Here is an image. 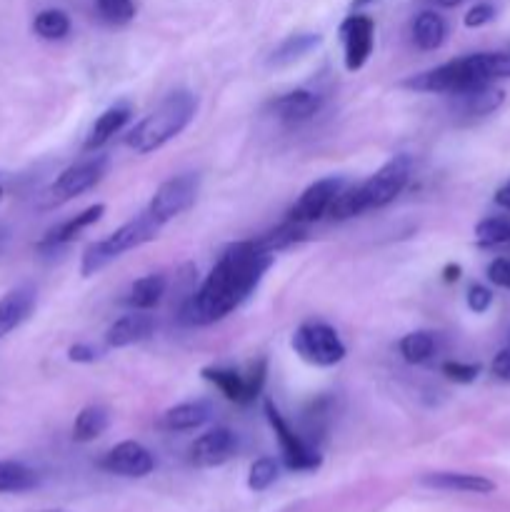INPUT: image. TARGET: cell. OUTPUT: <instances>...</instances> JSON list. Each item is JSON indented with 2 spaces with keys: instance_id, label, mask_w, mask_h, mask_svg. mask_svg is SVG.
I'll list each match as a JSON object with an SVG mask.
<instances>
[{
  "instance_id": "1",
  "label": "cell",
  "mask_w": 510,
  "mask_h": 512,
  "mask_svg": "<svg viewBox=\"0 0 510 512\" xmlns=\"http://www.w3.org/2000/svg\"><path fill=\"white\" fill-rule=\"evenodd\" d=\"M270 265H273V253L260 250L255 240L228 245L203 285L185 300L180 315L183 323L210 325L223 320L255 293Z\"/></svg>"
},
{
  "instance_id": "2",
  "label": "cell",
  "mask_w": 510,
  "mask_h": 512,
  "mask_svg": "<svg viewBox=\"0 0 510 512\" xmlns=\"http://www.w3.org/2000/svg\"><path fill=\"white\" fill-rule=\"evenodd\" d=\"M410 180V158L408 155H395L393 160L375 170L365 183L348 185L338 200L330 208V218L333 220H348L355 215H363L368 210L385 208L393 203L400 193L405 190Z\"/></svg>"
},
{
  "instance_id": "3",
  "label": "cell",
  "mask_w": 510,
  "mask_h": 512,
  "mask_svg": "<svg viewBox=\"0 0 510 512\" xmlns=\"http://www.w3.org/2000/svg\"><path fill=\"white\" fill-rule=\"evenodd\" d=\"M195 110H198L195 95L188 90H175L125 135V145L140 155L155 153L188 128L190 120L195 118Z\"/></svg>"
},
{
  "instance_id": "4",
  "label": "cell",
  "mask_w": 510,
  "mask_h": 512,
  "mask_svg": "<svg viewBox=\"0 0 510 512\" xmlns=\"http://www.w3.org/2000/svg\"><path fill=\"white\" fill-rule=\"evenodd\" d=\"M160 230H163V223L155 220L153 215H150V210H143V213L135 215L133 220L120 225V228L115 230V233H110L105 240H95V243H90L83 253L80 273H83L85 278H90V275L103 270L105 265L118 260L120 255L128 253V250H135L140 248V245L158 238Z\"/></svg>"
},
{
  "instance_id": "5",
  "label": "cell",
  "mask_w": 510,
  "mask_h": 512,
  "mask_svg": "<svg viewBox=\"0 0 510 512\" xmlns=\"http://www.w3.org/2000/svg\"><path fill=\"white\" fill-rule=\"evenodd\" d=\"M108 163V155H93V158L80 160V163L65 168L45 193V208H55V205H63L93 190L108 173Z\"/></svg>"
},
{
  "instance_id": "6",
  "label": "cell",
  "mask_w": 510,
  "mask_h": 512,
  "mask_svg": "<svg viewBox=\"0 0 510 512\" xmlns=\"http://www.w3.org/2000/svg\"><path fill=\"white\" fill-rule=\"evenodd\" d=\"M293 350L310 365L330 368L345 358V345L328 323H303L293 333Z\"/></svg>"
},
{
  "instance_id": "7",
  "label": "cell",
  "mask_w": 510,
  "mask_h": 512,
  "mask_svg": "<svg viewBox=\"0 0 510 512\" xmlns=\"http://www.w3.org/2000/svg\"><path fill=\"white\" fill-rule=\"evenodd\" d=\"M198 188H200V180L195 173H183V175H175V178L165 180L155 195L150 198V215L160 223H170L173 218L183 215L185 210L193 208L195 198H198Z\"/></svg>"
},
{
  "instance_id": "8",
  "label": "cell",
  "mask_w": 510,
  "mask_h": 512,
  "mask_svg": "<svg viewBox=\"0 0 510 512\" xmlns=\"http://www.w3.org/2000/svg\"><path fill=\"white\" fill-rule=\"evenodd\" d=\"M345 188H348V180L340 178V175H328V178L315 180V183L308 185V188L303 190V195L290 205L288 220L310 225L315 223V220L325 218Z\"/></svg>"
},
{
  "instance_id": "9",
  "label": "cell",
  "mask_w": 510,
  "mask_h": 512,
  "mask_svg": "<svg viewBox=\"0 0 510 512\" xmlns=\"http://www.w3.org/2000/svg\"><path fill=\"white\" fill-rule=\"evenodd\" d=\"M263 410H265V418H268L270 428H273L275 438H278L280 453H283L285 465H288L290 470H315L318 468L320 465L318 450L310 448V445L305 443V440L300 438L293 428H290L288 420L280 415V410L275 408L270 400H265Z\"/></svg>"
},
{
  "instance_id": "10",
  "label": "cell",
  "mask_w": 510,
  "mask_h": 512,
  "mask_svg": "<svg viewBox=\"0 0 510 512\" xmlns=\"http://www.w3.org/2000/svg\"><path fill=\"white\" fill-rule=\"evenodd\" d=\"M340 40H343L345 50V68L350 73L363 68L368 63L370 53H373L375 43V23L368 15H350L340 25Z\"/></svg>"
},
{
  "instance_id": "11",
  "label": "cell",
  "mask_w": 510,
  "mask_h": 512,
  "mask_svg": "<svg viewBox=\"0 0 510 512\" xmlns=\"http://www.w3.org/2000/svg\"><path fill=\"white\" fill-rule=\"evenodd\" d=\"M100 468L110 475H120V478H145V475L153 473L155 460L145 445L125 440L103 455Z\"/></svg>"
},
{
  "instance_id": "12",
  "label": "cell",
  "mask_w": 510,
  "mask_h": 512,
  "mask_svg": "<svg viewBox=\"0 0 510 512\" xmlns=\"http://www.w3.org/2000/svg\"><path fill=\"white\" fill-rule=\"evenodd\" d=\"M238 453V435L228 428H213L190 445V463L198 468H218Z\"/></svg>"
},
{
  "instance_id": "13",
  "label": "cell",
  "mask_w": 510,
  "mask_h": 512,
  "mask_svg": "<svg viewBox=\"0 0 510 512\" xmlns=\"http://www.w3.org/2000/svg\"><path fill=\"white\" fill-rule=\"evenodd\" d=\"M35 300H38V290L30 283L15 285L0 298V338L18 330L33 315Z\"/></svg>"
},
{
  "instance_id": "14",
  "label": "cell",
  "mask_w": 510,
  "mask_h": 512,
  "mask_svg": "<svg viewBox=\"0 0 510 512\" xmlns=\"http://www.w3.org/2000/svg\"><path fill=\"white\" fill-rule=\"evenodd\" d=\"M505 93L495 85H478V88L463 90L450 95V108L460 118H485L503 105Z\"/></svg>"
},
{
  "instance_id": "15",
  "label": "cell",
  "mask_w": 510,
  "mask_h": 512,
  "mask_svg": "<svg viewBox=\"0 0 510 512\" xmlns=\"http://www.w3.org/2000/svg\"><path fill=\"white\" fill-rule=\"evenodd\" d=\"M155 320L148 310H133V313L123 315L115 320L108 330H105V345L108 348H128V345L143 343L153 335Z\"/></svg>"
},
{
  "instance_id": "16",
  "label": "cell",
  "mask_w": 510,
  "mask_h": 512,
  "mask_svg": "<svg viewBox=\"0 0 510 512\" xmlns=\"http://www.w3.org/2000/svg\"><path fill=\"white\" fill-rule=\"evenodd\" d=\"M133 118V108L128 103H118V105H110L108 110L98 115V120L93 123L90 128L88 138L83 143V153H93V150H100L105 143H108L113 135H118L120 130L125 128V123Z\"/></svg>"
},
{
  "instance_id": "17",
  "label": "cell",
  "mask_w": 510,
  "mask_h": 512,
  "mask_svg": "<svg viewBox=\"0 0 510 512\" xmlns=\"http://www.w3.org/2000/svg\"><path fill=\"white\" fill-rule=\"evenodd\" d=\"M210 415H213V405L208 400H190V403H180L165 410L160 418V428L170 430V433H185V430H195L208 423Z\"/></svg>"
},
{
  "instance_id": "18",
  "label": "cell",
  "mask_w": 510,
  "mask_h": 512,
  "mask_svg": "<svg viewBox=\"0 0 510 512\" xmlns=\"http://www.w3.org/2000/svg\"><path fill=\"white\" fill-rule=\"evenodd\" d=\"M103 213H105L103 203L90 205V208H85L83 213L73 215V218H68L65 223L55 225L53 230H48V233H45V238L40 240L38 248H60V245H68L70 240L78 238L85 228H90L93 223H98V220L103 218Z\"/></svg>"
},
{
  "instance_id": "19",
  "label": "cell",
  "mask_w": 510,
  "mask_h": 512,
  "mask_svg": "<svg viewBox=\"0 0 510 512\" xmlns=\"http://www.w3.org/2000/svg\"><path fill=\"white\" fill-rule=\"evenodd\" d=\"M420 483L435 490H448V493L488 495L495 490L493 480L483 478V475H470V473H428L423 475Z\"/></svg>"
},
{
  "instance_id": "20",
  "label": "cell",
  "mask_w": 510,
  "mask_h": 512,
  "mask_svg": "<svg viewBox=\"0 0 510 512\" xmlns=\"http://www.w3.org/2000/svg\"><path fill=\"white\" fill-rule=\"evenodd\" d=\"M320 103H323V98H320L318 93L300 88L293 90V93L280 95L273 103V110L280 120H285V123H300V120L313 118L320 110Z\"/></svg>"
},
{
  "instance_id": "21",
  "label": "cell",
  "mask_w": 510,
  "mask_h": 512,
  "mask_svg": "<svg viewBox=\"0 0 510 512\" xmlns=\"http://www.w3.org/2000/svg\"><path fill=\"white\" fill-rule=\"evenodd\" d=\"M448 38V23L435 10H423L413 20V43L420 50H438Z\"/></svg>"
},
{
  "instance_id": "22",
  "label": "cell",
  "mask_w": 510,
  "mask_h": 512,
  "mask_svg": "<svg viewBox=\"0 0 510 512\" xmlns=\"http://www.w3.org/2000/svg\"><path fill=\"white\" fill-rule=\"evenodd\" d=\"M165 290H168V280H165V275L160 273L143 275V278H138L133 285H130L125 303H128L133 310H150L163 300Z\"/></svg>"
},
{
  "instance_id": "23",
  "label": "cell",
  "mask_w": 510,
  "mask_h": 512,
  "mask_svg": "<svg viewBox=\"0 0 510 512\" xmlns=\"http://www.w3.org/2000/svg\"><path fill=\"white\" fill-rule=\"evenodd\" d=\"M305 238H308V225L295 223V220H285V223L278 225L275 230H268L265 235H260V238L255 240V245H258L260 250H265V253L275 255L280 253V250L303 243Z\"/></svg>"
},
{
  "instance_id": "24",
  "label": "cell",
  "mask_w": 510,
  "mask_h": 512,
  "mask_svg": "<svg viewBox=\"0 0 510 512\" xmlns=\"http://www.w3.org/2000/svg\"><path fill=\"white\" fill-rule=\"evenodd\" d=\"M40 475L18 460H0V493H28L38 488Z\"/></svg>"
},
{
  "instance_id": "25",
  "label": "cell",
  "mask_w": 510,
  "mask_h": 512,
  "mask_svg": "<svg viewBox=\"0 0 510 512\" xmlns=\"http://www.w3.org/2000/svg\"><path fill=\"white\" fill-rule=\"evenodd\" d=\"M110 425V413L103 405H88L78 413L73 423V440L75 443H93L95 438L108 430Z\"/></svg>"
},
{
  "instance_id": "26",
  "label": "cell",
  "mask_w": 510,
  "mask_h": 512,
  "mask_svg": "<svg viewBox=\"0 0 510 512\" xmlns=\"http://www.w3.org/2000/svg\"><path fill=\"white\" fill-rule=\"evenodd\" d=\"M208 383H213L220 393L225 395L233 403H250L248 400V385H245V375H240L238 370L230 368H203L200 370Z\"/></svg>"
},
{
  "instance_id": "27",
  "label": "cell",
  "mask_w": 510,
  "mask_h": 512,
  "mask_svg": "<svg viewBox=\"0 0 510 512\" xmlns=\"http://www.w3.org/2000/svg\"><path fill=\"white\" fill-rule=\"evenodd\" d=\"M318 43H320L318 33L290 35L288 40H283V43L273 50V55H270V65H275V68H283V65L295 63V60H300L303 55H308Z\"/></svg>"
},
{
  "instance_id": "28",
  "label": "cell",
  "mask_w": 510,
  "mask_h": 512,
  "mask_svg": "<svg viewBox=\"0 0 510 512\" xmlns=\"http://www.w3.org/2000/svg\"><path fill=\"white\" fill-rule=\"evenodd\" d=\"M470 65H473L480 83L485 85L495 83V80L510 78V53H503V50H500V53H473Z\"/></svg>"
},
{
  "instance_id": "29",
  "label": "cell",
  "mask_w": 510,
  "mask_h": 512,
  "mask_svg": "<svg viewBox=\"0 0 510 512\" xmlns=\"http://www.w3.org/2000/svg\"><path fill=\"white\" fill-rule=\"evenodd\" d=\"M398 348L405 363L420 365L425 363V360L433 358L435 335L430 333V330H415V333H408L403 340H400Z\"/></svg>"
},
{
  "instance_id": "30",
  "label": "cell",
  "mask_w": 510,
  "mask_h": 512,
  "mask_svg": "<svg viewBox=\"0 0 510 512\" xmlns=\"http://www.w3.org/2000/svg\"><path fill=\"white\" fill-rule=\"evenodd\" d=\"M33 30L38 38L43 40H63L70 33V18L68 13L58 8L40 10L33 20Z\"/></svg>"
},
{
  "instance_id": "31",
  "label": "cell",
  "mask_w": 510,
  "mask_h": 512,
  "mask_svg": "<svg viewBox=\"0 0 510 512\" xmlns=\"http://www.w3.org/2000/svg\"><path fill=\"white\" fill-rule=\"evenodd\" d=\"M475 238L480 245H505L510 243V215H493L475 225Z\"/></svg>"
},
{
  "instance_id": "32",
  "label": "cell",
  "mask_w": 510,
  "mask_h": 512,
  "mask_svg": "<svg viewBox=\"0 0 510 512\" xmlns=\"http://www.w3.org/2000/svg\"><path fill=\"white\" fill-rule=\"evenodd\" d=\"M100 18L110 25H125L135 18L133 0H95Z\"/></svg>"
},
{
  "instance_id": "33",
  "label": "cell",
  "mask_w": 510,
  "mask_h": 512,
  "mask_svg": "<svg viewBox=\"0 0 510 512\" xmlns=\"http://www.w3.org/2000/svg\"><path fill=\"white\" fill-rule=\"evenodd\" d=\"M278 480V463L273 458H260L250 465L248 473V488L255 490V493H263L270 485Z\"/></svg>"
},
{
  "instance_id": "34",
  "label": "cell",
  "mask_w": 510,
  "mask_h": 512,
  "mask_svg": "<svg viewBox=\"0 0 510 512\" xmlns=\"http://www.w3.org/2000/svg\"><path fill=\"white\" fill-rule=\"evenodd\" d=\"M440 373H443L448 380H453V383L468 385V383H473V380H478L480 365L458 363V360H448V363H443Z\"/></svg>"
},
{
  "instance_id": "35",
  "label": "cell",
  "mask_w": 510,
  "mask_h": 512,
  "mask_svg": "<svg viewBox=\"0 0 510 512\" xmlns=\"http://www.w3.org/2000/svg\"><path fill=\"white\" fill-rule=\"evenodd\" d=\"M493 305V293H490L485 285H470L468 290V308L473 310V313H485V310Z\"/></svg>"
},
{
  "instance_id": "36",
  "label": "cell",
  "mask_w": 510,
  "mask_h": 512,
  "mask_svg": "<svg viewBox=\"0 0 510 512\" xmlns=\"http://www.w3.org/2000/svg\"><path fill=\"white\" fill-rule=\"evenodd\" d=\"M495 18V8L490 3H478V5H473V8L468 10V13H465V25H468V28H483L485 23H490V20Z\"/></svg>"
},
{
  "instance_id": "37",
  "label": "cell",
  "mask_w": 510,
  "mask_h": 512,
  "mask_svg": "<svg viewBox=\"0 0 510 512\" xmlns=\"http://www.w3.org/2000/svg\"><path fill=\"white\" fill-rule=\"evenodd\" d=\"M488 280L498 288L510 290V258H495L488 265Z\"/></svg>"
},
{
  "instance_id": "38",
  "label": "cell",
  "mask_w": 510,
  "mask_h": 512,
  "mask_svg": "<svg viewBox=\"0 0 510 512\" xmlns=\"http://www.w3.org/2000/svg\"><path fill=\"white\" fill-rule=\"evenodd\" d=\"M98 358H100V353L88 343H78L68 350L70 363H95Z\"/></svg>"
},
{
  "instance_id": "39",
  "label": "cell",
  "mask_w": 510,
  "mask_h": 512,
  "mask_svg": "<svg viewBox=\"0 0 510 512\" xmlns=\"http://www.w3.org/2000/svg\"><path fill=\"white\" fill-rule=\"evenodd\" d=\"M490 370H493L495 378L505 380V383H510V348L500 350L498 355H495L493 365H490Z\"/></svg>"
},
{
  "instance_id": "40",
  "label": "cell",
  "mask_w": 510,
  "mask_h": 512,
  "mask_svg": "<svg viewBox=\"0 0 510 512\" xmlns=\"http://www.w3.org/2000/svg\"><path fill=\"white\" fill-rule=\"evenodd\" d=\"M495 203H498L500 208L510 210V180L498 188V193H495Z\"/></svg>"
},
{
  "instance_id": "41",
  "label": "cell",
  "mask_w": 510,
  "mask_h": 512,
  "mask_svg": "<svg viewBox=\"0 0 510 512\" xmlns=\"http://www.w3.org/2000/svg\"><path fill=\"white\" fill-rule=\"evenodd\" d=\"M443 275H445V280H448V283H453V280L460 278V265H448V268L443 270Z\"/></svg>"
},
{
  "instance_id": "42",
  "label": "cell",
  "mask_w": 510,
  "mask_h": 512,
  "mask_svg": "<svg viewBox=\"0 0 510 512\" xmlns=\"http://www.w3.org/2000/svg\"><path fill=\"white\" fill-rule=\"evenodd\" d=\"M435 3H438L440 8H455V5L465 3V0H435Z\"/></svg>"
},
{
  "instance_id": "43",
  "label": "cell",
  "mask_w": 510,
  "mask_h": 512,
  "mask_svg": "<svg viewBox=\"0 0 510 512\" xmlns=\"http://www.w3.org/2000/svg\"><path fill=\"white\" fill-rule=\"evenodd\" d=\"M368 3H373V0H353L355 8H363V5H368Z\"/></svg>"
},
{
  "instance_id": "44",
  "label": "cell",
  "mask_w": 510,
  "mask_h": 512,
  "mask_svg": "<svg viewBox=\"0 0 510 512\" xmlns=\"http://www.w3.org/2000/svg\"><path fill=\"white\" fill-rule=\"evenodd\" d=\"M3 190H5V185H3V175H0V200H3Z\"/></svg>"
},
{
  "instance_id": "45",
  "label": "cell",
  "mask_w": 510,
  "mask_h": 512,
  "mask_svg": "<svg viewBox=\"0 0 510 512\" xmlns=\"http://www.w3.org/2000/svg\"><path fill=\"white\" fill-rule=\"evenodd\" d=\"M3 245H5V235L0 233V250H3Z\"/></svg>"
},
{
  "instance_id": "46",
  "label": "cell",
  "mask_w": 510,
  "mask_h": 512,
  "mask_svg": "<svg viewBox=\"0 0 510 512\" xmlns=\"http://www.w3.org/2000/svg\"><path fill=\"white\" fill-rule=\"evenodd\" d=\"M40 512H68V510H60V508H55V510H40Z\"/></svg>"
}]
</instances>
